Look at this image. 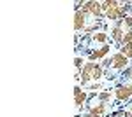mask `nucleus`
Here are the masks:
<instances>
[{
    "instance_id": "f257e3e1",
    "label": "nucleus",
    "mask_w": 132,
    "mask_h": 117,
    "mask_svg": "<svg viewBox=\"0 0 132 117\" xmlns=\"http://www.w3.org/2000/svg\"><path fill=\"white\" fill-rule=\"evenodd\" d=\"M104 77V68H102L101 63H95V61H88L85 63V67L81 70V86H88V82H97L99 79Z\"/></svg>"
},
{
    "instance_id": "f03ea898",
    "label": "nucleus",
    "mask_w": 132,
    "mask_h": 117,
    "mask_svg": "<svg viewBox=\"0 0 132 117\" xmlns=\"http://www.w3.org/2000/svg\"><path fill=\"white\" fill-rule=\"evenodd\" d=\"M129 61L130 59L127 56H123L122 52H116V54H113L111 58H104L101 65H102V68H106L108 72L109 70H113V72H125L129 68Z\"/></svg>"
},
{
    "instance_id": "7ed1b4c3",
    "label": "nucleus",
    "mask_w": 132,
    "mask_h": 117,
    "mask_svg": "<svg viewBox=\"0 0 132 117\" xmlns=\"http://www.w3.org/2000/svg\"><path fill=\"white\" fill-rule=\"evenodd\" d=\"M113 94H114L116 100H120V101H127V100H130V98H132V84H129V82H122L120 86L114 88Z\"/></svg>"
},
{
    "instance_id": "20e7f679",
    "label": "nucleus",
    "mask_w": 132,
    "mask_h": 117,
    "mask_svg": "<svg viewBox=\"0 0 132 117\" xmlns=\"http://www.w3.org/2000/svg\"><path fill=\"white\" fill-rule=\"evenodd\" d=\"M86 100H88V93L85 89H81L79 86H76L74 88V103H76V108L81 110L86 105Z\"/></svg>"
},
{
    "instance_id": "39448f33",
    "label": "nucleus",
    "mask_w": 132,
    "mask_h": 117,
    "mask_svg": "<svg viewBox=\"0 0 132 117\" xmlns=\"http://www.w3.org/2000/svg\"><path fill=\"white\" fill-rule=\"evenodd\" d=\"M123 35H125V30H123V26H122V21H116V23L113 25V30H111V39L116 42V47L118 49L122 47Z\"/></svg>"
},
{
    "instance_id": "423d86ee",
    "label": "nucleus",
    "mask_w": 132,
    "mask_h": 117,
    "mask_svg": "<svg viewBox=\"0 0 132 117\" xmlns=\"http://www.w3.org/2000/svg\"><path fill=\"white\" fill-rule=\"evenodd\" d=\"M109 46L106 44V46H101L99 49H95V51H90L88 52V59L90 61H97V59H104L108 54H109Z\"/></svg>"
},
{
    "instance_id": "0eeeda50",
    "label": "nucleus",
    "mask_w": 132,
    "mask_h": 117,
    "mask_svg": "<svg viewBox=\"0 0 132 117\" xmlns=\"http://www.w3.org/2000/svg\"><path fill=\"white\" fill-rule=\"evenodd\" d=\"M86 26V16L83 14L81 10H76V14H74V30L76 31H79V30H85Z\"/></svg>"
},
{
    "instance_id": "6e6552de",
    "label": "nucleus",
    "mask_w": 132,
    "mask_h": 117,
    "mask_svg": "<svg viewBox=\"0 0 132 117\" xmlns=\"http://www.w3.org/2000/svg\"><path fill=\"white\" fill-rule=\"evenodd\" d=\"M92 40H93V42H99L102 46H106V44H108V33H106V31H95V33L92 35Z\"/></svg>"
},
{
    "instance_id": "1a4fd4ad",
    "label": "nucleus",
    "mask_w": 132,
    "mask_h": 117,
    "mask_svg": "<svg viewBox=\"0 0 132 117\" xmlns=\"http://www.w3.org/2000/svg\"><path fill=\"white\" fill-rule=\"evenodd\" d=\"M120 52H122L123 56H127L129 59H132V42L127 44V46H122V47H120Z\"/></svg>"
},
{
    "instance_id": "9d476101",
    "label": "nucleus",
    "mask_w": 132,
    "mask_h": 117,
    "mask_svg": "<svg viewBox=\"0 0 132 117\" xmlns=\"http://www.w3.org/2000/svg\"><path fill=\"white\" fill-rule=\"evenodd\" d=\"M97 98H99V103H108L111 100V93L109 91H102V93L97 94Z\"/></svg>"
},
{
    "instance_id": "9b49d317",
    "label": "nucleus",
    "mask_w": 132,
    "mask_h": 117,
    "mask_svg": "<svg viewBox=\"0 0 132 117\" xmlns=\"http://www.w3.org/2000/svg\"><path fill=\"white\" fill-rule=\"evenodd\" d=\"M122 79H123V82L132 84V67H129L125 72H122Z\"/></svg>"
},
{
    "instance_id": "f8f14e48",
    "label": "nucleus",
    "mask_w": 132,
    "mask_h": 117,
    "mask_svg": "<svg viewBox=\"0 0 132 117\" xmlns=\"http://www.w3.org/2000/svg\"><path fill=\"white\" fill-rule=\"evenodd\" d=\"M130 42H132V30H129V31H125V35H123L122 46H127V44H130Z\"/></svg>"
},
{
    "instance_id": "ddd939ff",
    "label": "nucleus",
    "mask_w": 132,
    "mask_h": 117,
    "mask_svg": "<svg viewBox=\"0 0 132 117\" xmlns=\"http://www.w3.org/2000/svg\"><path fill=\"white\" fill-rule=\"evenodd\" d=\"M129 110H130V112H132V105H130V107H129Z\"/></svg>"
}]
</instances>
